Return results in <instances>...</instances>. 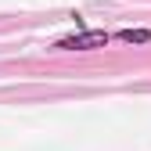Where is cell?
I'll list each match as a JSON object with an SVG mask.
<instances>
[{
    "instance_id": "obj_1",
    "label": "cell",
    "mask_w": 151,
    "mask_h": 151,
    "mask_svg": "<svg viewBox=\"0 0 151 151\" xmlns=\"http://www.w3.org/2000/svg\"><path fill=\"white\" fill-rule=\"evenodd\" d=\"M104 40H108L104 32H86V36H72V40H61L58 47H79V50H83V47H93V43H104Z\"/></svg>"
},
{
    "instance_id": "obj_2",
    "label": "cell",
    "mask_w": 151,
    "mask_h": 151,
    "mask_svg": "<svg viewBox=\"0 0 151 151\" xmlns=\"http://www.w3.org/2000/svg\"><path fill=\"white\" fill-rule=\"evenodd\" d=\"M147 36H151V32H129V29H126V32H119V40H129V43H140V40H147Z\"/></svg>"
}]
</instances>
